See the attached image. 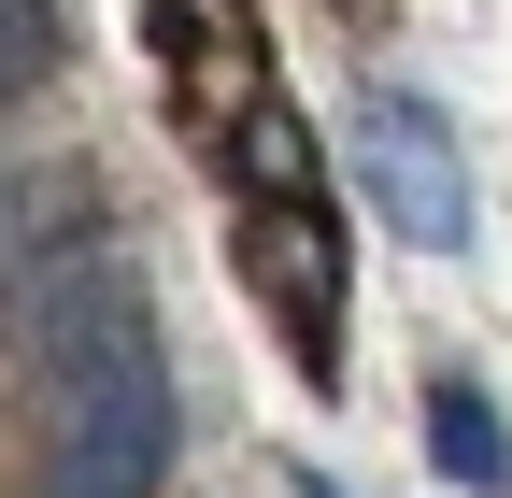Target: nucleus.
<instances>
[{"instance_id": "nucleus-1", "label": "nucleus", "mask_w": 512, "mask_h": 498, "mask_svg": "<svg viewBox=\"0 0 512 498\" xmlns=\"http://www.w3.org/2000/svg\"><path fill=\"white\" fill-rule=\"evenodd\" d=\"M43 399H57L43 498H157V470H171V370H157V342H128V356L72 370Z\"/></svg>"}, {"instance_id": "nucleus-2", "label": "nucleus", "mask_w": 512, "mask_h": 498, "mask_svg": "<svg viewBox=\"0 0 512 498\" xmlns=\"http://www.w3.org/2000/svg\"><path fill=\"white\" fill-rule=\"evenodd\" d=\"M342 157H356L370 214L399 228V242H427V257H456V242H470V157H456V129H441L413 86H370L356 129H342Z\"/></svg>"}, {"instance_id": "nucleus-3", "label": "nucleus", "mask_w": 512, "mask_h": 498, "mask_svg": "<svg viewBox=\"0 0 512 498\" xmlns=\"http://www.w3.org/2000/svg\"><path fill=\"white\" fill-rule=\"evenodd\" d=\"M0 328H15V356L43 370V385H72V370L128 356V342H143L128 257H114V242H72V257H15V271H0Z\"/></svg>"}, {"instance_id": "nucleus-4", "label": "nucleus", "mask_w": 512, "mask_h": 498, "mask_svg": "<svg viewBox=\"0 0 512 498\" xmlns=\"http://www.w3.org/2000/svg\"><path fill=\"white\" fill-rule=\"evenodd\" d=\"M427 456L456 470V484H484V498H498V484H512V442H498V399L441 370V385H427Z\"/></svg>"}, {"instance_id": "nucleus-5", "label": "nucleus", "mask_w": 512, "mask_h": 498, "mask_svg": "<svg viewBox=\"0 0 512 498\" xmlns=\"http://www.w3.org/2000/svg\"><path fill=\"white\" fill-rule=\"evenodd\" d=\"M29 57H43V0H0V86L29 72Z\"/></svg>"}]
</instances>
